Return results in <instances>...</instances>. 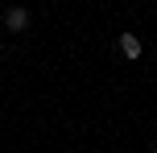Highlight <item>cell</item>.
Masks as SVG:
<instances>
[{
    "label": "cell",
    "mask_w": 157,
    "mask_h": 153,
    "mask_svg": "<svg viewBox=\"0 0 157 153\" xmlns=\"http://www.w3.org/2000/svg\"><path fill=\"white\" fill-rule=\"evenodd\" d=\"M120 54H124V58H132V62H136V58L145 54L141 37H136V33H120Z\"/></svg>",
    "instance_id": "obj_2"
},
{
    "label": "cell",
    "mask_w": 157,
    "mask_h": 153,
    "mask_svg": "<svg viewBox=\"0 0 157 153\" xmlns=\"http://www.w3.org/2000/svg\"><path fill=\"white\" fill-rule=\"evenodd\" d=\"M4 25H8L13 33H25V29H29V8H25V4H13V8L4 13Z\"/></svg>",
    "instance_id": "obj_1"
}]
</instances>
